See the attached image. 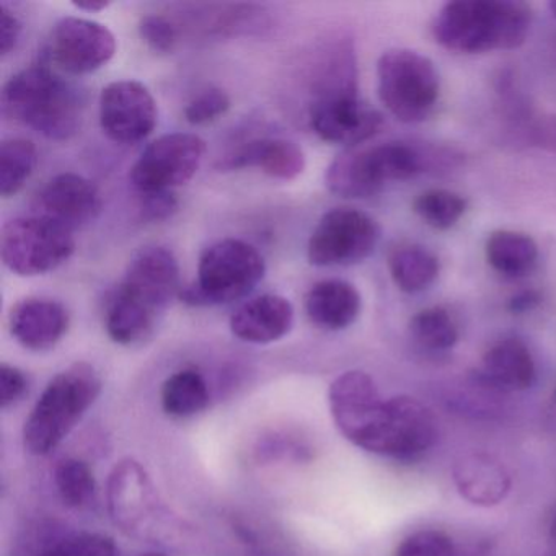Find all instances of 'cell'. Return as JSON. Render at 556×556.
Here are the masks:
<instances>
[{
    "label": "cell",
    "mask_w": 556,
    "mask_h": 556,
    "mask_svg": "<svg viewBox=\"0 0 556 556\" xmlns=\"http://www.w3.org/2000/svg\"><path fill=\"white\" fill-rule=\"evenodd\" d=\"M532 21V9L519 0H455L435 15L432 34L455 53L516 50L526 43Z\"/></svg>",
    "instance_id": "1"
},
{
    "label": "cell",
    "mask_w": 556,
    "mask_h": 556,
    "mask_svg": "<svg viewBox=\"0 0 556 556\" xmlns=\"http://www.w3.org/2000/svg\"><path fill=\"white\" fill-rule=\"evenodd\" d=\"M2 109L9 118L54 141H67L83 125L79 90L48 66L15 74L5 84Z\"/></svg>",
    "instance_id": "2"
},
{
    "label": "cell",
    "mask_w": 556,
    "mask_h": 556,
    "mask_svg": "<svg viewBox=\"0 0 556 556\" xmlns=\"http://www.w3.org/2000/svg\"><path fill=\"white\" fill-rule=\"evenodd\" d=\"M102 392V379L90 364L58 374L25 421L24 444L30 454L47 455L64 441Z\"/></svg>",
    "instance_id": "3"
},
{
    "label": "cell",
    "mask_w": 556,
    "mask_h": 556,
    "mask_svg": "<svg viewBox=\"0 0 556 556\" xmlns=\"http://www.w3.org/2000/svg\"><path fill=\"white\" fill-rule=\"evenodd\" d=\"M311 126L321 141L356 148L380 131L379 112L361 102L356 66L334 64L325 71L311 105Z\"/></svg>",
    "instance_id": "4"
},
{
    "label": "cell",
    "mask_w": 556,
    "mask_h": 556,
    "mask_svg": "<svg viewBox=\"0 0 556 556\" xmlns=\"http://www.w3.org/2000/svg\"><path fill=\"white\" fill-rule=\"evenodd\" d=\"M265 271V260L255 247L243 240H220L204 250L198 279L181 288L180 299L191 307L229 304L249 295Z\"/></svg>",
    "instance_id": "5"
},
{
    "label": "cell",
    "mask_w": 556,
    "mask_h": 556,
    "mask_svg": "<svg viewBox=\"0 0 556 556\" xmlns=\"http://www.w3.org/2000/svg\"><path fill=\"white\" fill-rule=\"evenodd\" d=\"M377 90L390 115L406 125L426 122L434 112L441 83L434 63L413 50H390L377 63Z\"/></svg>",
    "instance_id": "6"
},
{
    "label": "cell",
    "mask_w": 556,
    "mask_h": 556,
    "mask_svg": "<svg viewBox=\"0 0 556 556\" xmlns=\"http://www.w3.org/2000/svg\"><path fill=\"white\" fill-rule=\"evenodd\" d=\"M76 250L73 230L48 216L17 217L0 237L2 262L18 276L54 271Z\"/></svg>",
    "instance_id": "7"
},
{
    "label": "cell",
    "mask_w": 556,
    "mask_h": 556,
    "mask_svg": "<svg viewBox=\"0 0 556 556\" xmlns=\"http://www.w3.org/2000/svg\"><path fill=\"white\" fill-rule=\"evenodd\" d=\"M379 240V224L369 214L334 207L321 216L308 239V262L320 268L357 265L372 255Z\"/></svg>",
    "instance_id": "8"
},
{
    "label": "cell",
    "mask_w": 556,
    "mask_h": 556,
    "mask_svg": "<svg viewBox=\"0 0 556 556\" xmlns=\"http://www.w3.org/2000/svg\"><path fill=\"white\" fill-rule=\"evenodd\" d=\"M109 507L116 526L141 539H157L168 516L151 478L132 458L119 462L110 475Z\"/></svg>",
    "instance_id": "9"
},
{
    "label": "cell",
    "mask_w": 556,
    "mask_h": 556,
    "mask_svg": "<svg viewBox=\"0 0 556 556\" xmlns=\"http://www.w3.org/2000/svg\"><path fill=\"white\" fill-rule=\"evenodd\" d=\"M206 144L197 135L174 132L146 148L131 172L135 187L144 193L172 191L187 185L200 170Z\"/></svg>",
    "instance_id": "10"
},
{
    "label": "cell",
    "mask_w": 556,
    "mask_h": 556,
    "mask_svg": "<svg viewBox=\"0 0 556 556\" xmlns=\"http://www.w3.org/2000/svg\"><path fill=\"white\" fill-rule=\"evenodd\" d=\"M331 416L341 434L357 447L370 452L386 413L376 382L363 370H348L328 390Z\"/></svg>",
    "instance_id": "11"
},
{
    "label": "cell",
    "mask_w": 556,
    "mask_h": 556,
    "mask_svg": "<svg viewBox=\"0 0 556 556\" xmlns=\"http://www.w3.org/2000/svg\"><path fill=\"white\" fill-rule=\"evenodd\" d=\"M438 435V419L428 406L412 396H393L387 400L370 452L393 460L416 462L434 447Z\"/></svg>",
    "instance_id": "12"
},
{
    "label": "cell",
    "mask_w": 556,
    "mask_h": 556,
    "mask_svg": "<svg viewBox=\"0 0 556 556\" xmlns=\"http://www.w3.org/2000/svg\"><path fill=\"white\" fill-rule=\"evenodd\" d=\"M157 116L154 97L138 80L112 83L100 96V126L118 144L144 141L154 132Z\"/></svg>",
    "instance_id": "13"
},
{
    "label": "cell",
    "mask_w": 556,
    "mask_h": 556,
    "mask_svg": "<svg viewBox=\"0 0 556 556\" xmlns=\"http://www.w3.org/2000/svg\"><path fill=\"white\" fill-rule=\"evenodd\" d=\"M48 53L64 73L84 76L102 70L113 60L116 38L99 22L66 17L54 25Z\"/></svg>",
    "instance_id": "14"
},
{
    "label": "cell",
    "mask_w": 556,
    "mask_h": 556,
    "mask_svg": "<svg viewBox=\"0 0 556 556\" xmlns=\"http://www.w3.org/2000/svg\"><path fill=\"white\" fill-rule=\"evenodd\" d=\"M119 291L132 301L161 314L175 298H180V266L172 250L144 247L132 256Z\"/></svg>",
    "instance_id": "15"
},
{
    "label": "cell",
    "mask_w": 556,
    "mask_h": 556,
    "mask_svg": "<svg viewBox=\"0 0 556 556\" xmlns=\"http://www.w3.org/2000/svg\"><path fill=\"white\" fill-rule=\"evenodd\" d=\"M328 190L348 200H366L383 190L389 178L379 146L354 148L338 155L325 175Z\"/></svg>",
    "instance_id": "16"
},
{
    "label": "cell",
    "mask_w": 556,
    "mask_h": 556,
    "mask_svg": "<svg viewBox=\"0 0 556 556\" xmlns=\"http://www.w3.org/2000/svg\"><path fill=\"white\" fill-rule=\"evenodd\" d=\"M43 216L70 227L86 226L99 217L102 197L96 185L77 174H61L51 178L40 194Z\"/></svg>",
    "instance_id": "17"
},
{
    "label": "cell",
    "mask_w": 556,
    "mask_h": 556,
    "mask_svg": "<svg viewBox=\"0 0 556 556\" xmlns=\"http://www.w3.org/2000/svg\"><path fill=\"white\" fill-rule=\"evenodd\" d=\"M452 478L460 496L478 507L497 506L510 491L509 470L488 452L462 455L452 467Z\"/></svg>",
    "instance_id": "18"
},
{
    "label": "cell",
    "mask_w": 556,
    "mask_h": 556,
    "mask_svg": "<svg viewBox=\"0 0 556 556\" xmlns=\"http://www.w3.org/2000/svg\"><path fill=\"white\" fill-rule=\"evenodd\" d=\"M294 325V307L281 295L263 294L240 305L230 317L233 337L245 343L269 344L285 338Z\"/></svg>",
    "instance_id": "19"
},
{
    "label": "cell",
    "mask_w": 556,
    "mask_h": 556,
    "mask_svg": "<svg viewBox=\"0 0 556 556\" xmlns=\"http://www.w3.org/2000/svg\"><path fill=\"white\" fill-rule=\"evenodd\" d=\"M70 328V314L60 302L27 299L11 312V333L22 346L48 351L56 346Z\"/></svg>",
    "instance_id": "20"
},
{
    "label": "cell",
    "mask_w": 556,
    "mask_h": 556,
    "mask_svg": "<svg viewBox=\"0 0 556 556\" xmlns=\"http://www.w3.org/2000/svg\"><path fill=\"white\" fill-rule=\"evenodd\" d=\"M477 377L497 392H523L535 383V361L519 338H504L484 353Z\"/></svg>",
    "instance_id": "21"
},
{
    "label": "cell",
    "mask_w": 556,
    "mask_h": 556,
    "mask_svg": "<svg viewBox=\"0 0 556 556\" xmlns=\"http://www.w3.org/2000/svg\"><path fill=\"white\" fill-rule=\"evenodd\" d=\"M256 167L276 180H294L305 170V155L295 142L258 139L237 149L220 164L224 170Z\"/></svg>",
    "instance_id": "22"
},
{
    "label": "cell",
    "mask_w": 556,
    "mask_h": 556,
    "mask_svg": "<svg viewBox=\"0 0 556 556\" xmlns=\"http://www.w3.org/2000/svg\"><path fill=\"white\" fill-rule=\"evenodd\" d=\"M361 307L357 289L340 279L317 282L305 295L307 317L321 330H346L359 317Z\"/></svg>",
    "instance_id": "23"
},
{
    "label": "cell",
    "mask_w": 556,
    "mask_h": 556,
    "mask_svg": "<svg viewBox=\"0 0 556 556\" xmlns=\"http://www.w3.org/2000/svg\"><path fill=\"white\" fill-rule=\"evenodd\" d=\"M484 253L491 268L507 279H519L530 275L539 260L535 240L527 233L514 230H497L491 233Z\"/></svg>",
    "instance_id": "24"
},
{
    "label": "cell",
    "mask_w": 556,
    "mask_h": 556,
    "mask_svg": "<svg viewBox=\"0 0 556 556\" xmlns=\"http://www.w3.org/2000/svg\"><path fill=\"white\" fill-rule=\"evenodd\" d=\"M159 315L122 291H116L106 307V333L123 346L141 343L154 330Z\"/></svg>",
    "instance_id": "25"
},
{
    "label": "cell",
    "mask_w": 556,
    "mask_h": 556,
    "mask_svg": "<svg viewBox=\"0 0 556 556\" xmlns=\"http://www.w3.org/2000/svg\"><path fill=\"white\" fill-rule=\"evenodd\" d=\"M389 269L400 291L418 294L438 279L441 265L438 256L425 247L405 245L390 253Z\"/></svg>",
    "instance_id": "26"
},
{
    "label": "cell",
    "mask_w": 556,
    "mask_h": 556,
    "mask_svg": "<svg viewBox=\"0 0 556 556\" xmlns=\"http://www.w3.org/2000/svg\"><path fill=\"white\" fill-rule=\"evenodd\" d=\"M162 408L174 418H190L210 405V387L198 370L172 374L162 387Z\"/></svg>",
    "instance_id": "27"
},
{
    "label": "cell",
    "mask_w": 556,
    "mask_h": 556,
    "mask_svg": "<svg viewBox=\"0 0 556 556\" xmlns=\"http://www.w3.org/2000/svg\"><path fill=\"white\" fill-rule=\"evenodd\" d=\"M38 154L34 142L27 139H9L0 148V193L15 197L27 184L37 167Z\"/></svg>",
    "instance_id": "28"
},
{
    "label": "cell",
    "mask_w": 556,
    "mask_h": 556,
    "mask_svg": "<svg viewBox=\"0 0 556 556\" xmlns=\"http://www.w3.org/2000/svg\"><path fill=\"white\" fill-rule=\"evenodd\" d=\"M409 334L422 350L444 353L458 341V328L444 307H428L409 321Z\"/></svg>",
    "instance_id": "29"
},
{
    "label": "cell",
    "mask_w": 556,
    "mask_h": 556,
    "mask_svg": "<svg viewBox=\"0 0 556 556\" xmlns=\"http://www.w3.org/2000/svg\"><path fill=\"white\" fill-rule=\"evenodd\" d=\"M413 211L422 223L432 229H452L467 211V200L448 190H428L413 203Z\"/></svg>",
    "instance_id": "30"
},
{
    "label": "cell",
    "mask_w": 556,
    "mask_h": 556,
    "mask_svg": "<svg viewBox=\"0 0 556 556\" xmlns=\"http://www.w3.org/2000/svg\"><path fill=\"white\" fill-rule=\"evenodd\" d=\"M58 493L66 506L83 509L96 494L97 484L92 468L79 458H64L54 470Z\"/></svg>",
    "instance_id": "31"
},
{
    "label": "cell",
    "mask_w": 556,
    "mask_h": 556,
    "mask_svg": "<svg viewBox=\"0 0 556 556\" xmlns=\"http://www.w3.org/2000/svg\"><path fill=\"white\" fill-rule=\"evenodd\" d=\"M115 542L102 533H76L48 543L31 556H116Z\"/></svg>",
    "instance_id": "32"
},
{
    "label": "cell",
    "mask_w": 556,
    "mask_h": 556,
    "mask_svg": "<svg viewBox=\"0 0 556 556\" xmlns=\"http://www.w3.org/2000/svg\"><path fill=\"white\" fill-rule=\"evenodd\" d=\"M395 556H462V552L447 533L419 530L400 543Z\"/></svg>",
    "instance_id": "33"
},
{
    "label": "cell",
    "mask_w": 556,
    "mask_h": 556,
    "mask_svg": "<svg viewBox=\"0 0 556 556\" xmlns=\"http://www.w3.org/2000/svg\"><path fill=\"white\" fill-rule=\"evenodd\" d=\"M229 110V96L224 90L211 87V89L204 90L188 103L187 109H185V118L190 125L203 126L216 122L220 116L226 115Z\"/></svg>",
    "instance_id": "34"
},
{
    "label": "cell",
    "mask_w": 556,
    "mask_h": 556,
    "mask_svg": "<svg viewBox=\"0 0 556 556\" xmlns=\"http://www.w3.org/2000/svg\"><path fill=\"white\" fill-rule=\"evenodd\" d=\"M516 119V132L523 144L556 151V116H532L526 110Z\"/></svg>",
    "instance_id": "35"
},
{
    "label": "cell",
    "mask_w": 556,
    "mask_h": 556,
    "mask_svg": "<svg viewBox=\"0 0 556 556\" xmlns=\"http://www.w3.org/2000/svg\"><path fill=\"white\" fill-rule=\"evenodd\" d=\"M139 34L151 50L161 54L172 53L180 37L174 22L162 15H146L139 24Z\"/></svg>",
    "instance_id": "36"
},
{
    "label": "cell",
    "mask_w": 556,
    "mask_h": 556,
    "mask_svg": "<svg viewBox=\"0 0 556 556\" xmlns=\"http://www.w3.org/2000/svg\"><path fill=\"white\" fill-rule=\"evenodd\" d=\"M28 389L27 376L17 367L2 364L0 366V405L2 408L17 403Z\"/></svg>",
    "instance_id": "37"
},
{
    "label": "cell",
    "mask_w": 556,
    "mask_h": 556,
    "mask_svg": "<svg viewBox=\"0 0 556 556\" xmlns=\"http://www.w3.org/2000/svg\"><path fill=\"white\" fill-rule=\"evenodd\" d=\"M142 214L148 220H165L178 210V201L172 191L142 194Z\"/></svg>",
    "instance_id": "38"
},
{
    "label": "cell",
    "mask_w": 556,
    "mask_h": 556,
    "mask_svg": "<svg viewBox=\"0 0 556 556\" xmlns=\"http://www.w3.org/2000/svg\"><path fill=\"white\" fill-rule=\"evenodd\" d=\"M0 54L8 56L17 47L22 35V22L17 15L8 11V8L0 9Z\"/></svg>",
    "instance_id": "39"
},
{
    "label": "cell",
    "mask_w": 556,
    "mask_h": 556,
    "mask_svg": "<svg viewBox=\"0 0 556 556\" xmlns=\"http://www.w3.org/2000/svg\"><path fill=\"white\" fill-rule=\"evenodd\" d=\"M540 302H542V298H540L539 292L533 291V289H527V291L513 295L509 304H507V308L514 315L529 314V312L535 311L539 307Z\"/></svg>",
    "instance_id": "40"
},
{
    "label": "cell",
    "mask_w": 556,
    "mask_h": 556,
    "mask_svg": "<svg viewBox=\"0 0 556 556\" xmlns=\"http://www.w3.org/2000/svg\"><path fill=\"white\" fill-rule=\"evenodd\" d=\"M74 5H76L79 11L100 12L109 8L110 4L109 2H79V4Z\"/></svg>",
    "instance_id": "41"
},
{
    "label": "cell",
    "mask_w": 556,
    "mask_h": 556,
    "mask_svg": "<svg viewBox=\"0 0 556 556\" xmlns=\"http://www.w3.org/2000/svg\"><path fill=\"white\" fill-rule=\"evenodd\" d=\"M549 536L556 542V509L555 514H553L552 522H549Z\"/></svg>",
    "instance_id": "42"
},
{
    "label": "cell",
    "mask_w": 556,
    "mask_h": 556,
    "mask_svg": "<svg viewBox=\"0 0 556 556\" xmlns=\"http://www.w3.org/2000/svg\"><path fill=\"white\" fill-rule=\"evenodd\" d=\"M549 11H552L553 17L556 18V0H553V2H549Z\"/></svg>",
    "instance_id": "43"
},
{
    "label": "cell",
    "mask_w": 556,
    "mask_h": 556,
    "mask_svg": "<svg viewBox=\"0 0 556 556\" xmlns=\"http://www.w3.org/2000/svg\"><path fill=\"white\" fill-rule=\"evenodd\" d=\"M139 556H167L164 555V553H142V555Z\"/></svg>",
    "instance_id": "44"
},
{
    "label": "cell",
    "mask_w": 556,
    "mask_h": 556,
    "mask_svg": "<svg viewBox=\"0 0 556 556\" xmlns=\"http://www.w3.org/2000/svg\"><path fill=\"white\" fill-rule=\"evenodd\" d=\"M555 400H556V390H555Z\"/></svg>",
    "instance_id": "45"
}]
</instances>
